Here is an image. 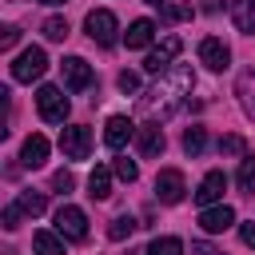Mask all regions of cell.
Here are the masks:
<instances>
[{"label":"cell","instance_id":"34","mask_svg":"<svg viewBox=\"0 0 255 255\" xmlns=\"http://www.w3.org/2000/svg\"><path fill=\"white\" fill-rule=\"evenodd\" d=\"M239 239H243L247 247H255V223H239Z\"/></svg>","mask_w":255,"mask_h":255},{"label":"cell","instance_id":"32","mask_svg":"<svg viewBox=\"0 0 255 255\" xmlns=\"http://www.w3.org/2000/svg\"><path fill=\"white\" fill-rule=\"evenodd\" d=\"M16 40H20V28H16V24H4V28H0V48H12Z\"/></svg>","mask_w":255,"mask_h":255},{"label":"cell","instance_id":"36","mask_svg":"<svg viewBox=\"0 0 255 255\" xmlns=\"http://www.w3.org/2000/svg\"><path fill=\"white\" fill-rule=\"evenodd\" d=\"M203 12H219V0H203Z\"/></svg>","mask_w":255,"mask_h":255},{"label":"cell","instance_id":"24","mask_svg":"<svg viewBox=\"0 0 255 255\" xmlns=\"http://www.w3.org/2000/svg\"><path fill=\"white\" fill-rule=\"evenodd\" d=\"M147 255H183V243H179L175 235H163V239H155V243L147 247Z\"/></svg>","mask_w":255,"mask_h":255},{"label":"cell","instance_id":"19","mask_svg":"<svg viewBox=\"0 0 255 255\" xmlns=\"http://www.w3.org/2000/svg\"><path fill=\"white\" fill-rule=\"evenodd\" d=\"M88 195H92V199H108V195H112V171H108V167H92V175H88Z\"/></svg>","mask_w":255,"mask_h":255},{"label":"cell","instance_id":"27","mask_svg":"<svg viewBox=\"0 0 255 255\" xmlns=\"http://www.w3.org/2000/svg\"><path fill=\"white\" fill-rule=\"evenodd\" d=\"M112 171L124 179V183H135V175H139V167H135V159H128V155H120L116 163H112Z\"/></svg>","mask_w":255,"mask_h":255},{"label":"cell","instance_id":"38","mask_svg":"<svg viewBox=\"0 0 255 255\" xmlns=\"http://www.w3.org/2000/svg\"><path fill=\"white\" fill-rule=\"evenodd\" d=\"M40 4H64V0H40Z\"/></svg>","mask_w":255,"mask_h":255},{"label":"cell","instance_id":"17","mask_svg":"<svg viewBox=\"0 0 255 255\" xmlns=\"http://www.w3.org/2000/svg\"><path fill=\"white\" fill-rule=\"evenodd\" d=\"M128 48H147L151 40H155V24L151 20H131V28H128Z\"/></svg>","mask_w":255,"mask_h":255},{"label":"cell","instance_id":"25","mask_svg":"<svg viewBox=\"0 0 255 255\" xmlns=\"http://www.w3.org/2000/svg\"><path fill=\"white\" fill-rule=\"evenodd\" d=\"M191 16V4H163L159 8V20L163 24H179V20H187Z\"/></svg>","mask_w":255,"mask_h":255},{"label":"cell","instance_id":"9","mask_svg":"<svg viewBox=\"0 0 255 255\" xmlns=\"http://www.w3.org/2000/svg\"><path fill=\"white\" fill-rule=\"evenodd\" d=\"M199 64H207L211 72H223L231 64V48L219 40V36H203L199 40Z\"/></svg>","mask_w":255,"mask_h":255},{"label":"cell","instance_id":"18","mask_svg":"<svg viewBox=\"0 0 255 255\" xmlns=\"http://www.w3.org/2000/svg\"><path fill=\"white\" fill-rule=\"evenodd\" d=\"M235 96H239V104H243V112H247V116L255 120V68L239 76V84H235Z\"/></svg>","mask_w":255,"mask_h":255},{"label":"cell","instance_id":"35","mask_svg":"<svg viewBox=\"0 0 255 255\" xmlns=\"http://www.w3.org/2000/svg\"><path fill=\"white\" fill-rule=\"evenodd\" d=\"M191 255H223V251H215L211 243H203V239H195V243H191Z\"/></svg>","mask_w":255,"mask_h":255},{"label":"cell","instance_id":"7","mask_svg":"<svg viewBox=\"0 0 255 255\" xmlns=\"http://www.w3.org/2000/svg\"><path fill=\"white\" fill-rule=\"evenodd\" d=\"M60 151H64L68 159H88V151H92V131H88L84 124L64 128V131H60Z\"/></svg>","mask_w":255,"mask_h":255},{"label":"cell","instance_id":"23","mask_svg":"<svg viewBox=\"0 0 255 255\" xmlns=\"http://www.w3.org/2000/svg\"><path fill=\"white\" fill-rule=\"evenodd\" d=\"M235 183H239V191H255V155H247L243 163H239V175H235Z\"/></svg>","mask_w":255,"mask_h":255},{"label":"cell","instance_id":"29","mask_svg":"<svg viewBox=\"0 0 255 255\" xmlns=\"http://www.w3.org/2000/svg\"><path fill=\"white\" fill-rule=\"evenodd\" d=\"M219 151H223V155H243L247 143H243V135H223V139H219Z\"/></svg>","mask_w":255,"mask_h":255},{"label":"cell","instance_id":"31","mask_svg":"<svg viewBox=\"0 0 255 255\" xmlns=\"http://www.w3.org/2000/svg\"><path fill=\"white\" fill-rule=\"evenodd\" d=\"M116 84H120V92H124V96L139 92V76H135V72H120V76H116Z\"/></svg>","mask_w":255,"mask_h":255},{"label":"cell","instance_id":"22","mask_svg":"<svg viewBox=\"0 0 255 255\" xmlns=\"http://www.w3.org/2000/svg\"><path fill=\"white\" fill-rule=\"evenodd\" d=\"M203 147H207V131H203V128H187V131H183V151H187V155H199Z\"/></svg>","mask_w":255,"mask_h":255},{"label":"cell","instance_id":"8","mask_svg":"<svg viewBox=\"0 0 255 255\" xmlns=\"http://www.w3.org/2000/svg\"><path fill=\"white\" fill-rule=\"evenodd\" d=\"M183 52V40L179 36H163V44L155 48V52H147V60H143V68L151 72V76H163L167 68H171V60Z\"/></svg>","mask_w":255,"mask_h":255},{"label":"cell","instance_id":"10","mask_svg":"<svg viewBox=\"0 0 255 255\" xmlns=\"http://www.w3.org/2000/svg\"><path fill=\"white\" fill-rule=\"evenodd\" d=\"M183 171H175V167H163L159 175H155V199L159 203H179L183 199Z\"/></svg>","mask_w":255,"mask_h":255},{"label":"cell","instance_id":"33","mask_svg":"<svg viewBox=\"0 0 255 255\" xmlns=\"http://www.w3.org/2000/svg\"><path fill=\"white\" fill-rule=\"evenodd\" d=\"M52 187H56V191H72V187H76L72 171H56V175H52Z\"/></svg>","mask_w":255,"mask_h":255},{"label":"cell","instance_id":"37","mask_svg":"<svg viewBox=\"0 0 255 255\" xmlns=\"http://www.w3.org/2000/svg\"><path fill=\"white\" fill-rule=\"evenodd\" d=\"M147 4H155V8H163V4H167V0H147Z\"/></svg>","mask_w":255,"mask_h":255},{"label":"cell","instance_id":"5","mask_svg":"<svg viewBox=\"0 0 255 255\" xmlns=\"http://www.w3.org/2000/svg\"><path fill=\"white\" fill-rule=\"evenodd\" d=\"M56 231H60L68 243H84V239H88V215H84L80 207L64 203V207L56 211Z\"/></svg>","mask_w":255,"mask_h":255},{"label":"cell","instance_id":"4","mask_svg":"<svg viewBox=\"0 0 255 255\" xmlns=\"http://www.w3.org/2000/svg\"><path fill=\"white\" fill-rule=\"evenodd\" d=\"M36 108H40V116L48 120V124H64L68 120V96L56 88V84H44L40 92H36Z\"/></svg>","mask_w":255,"mask_h":255},{"label":"cell","instance_id":"12","mask_svg":"<svg viewBox=\"0 0 255 255\" xmlns=\"http://www.w3.org/2000/svg\"><path fill=\"white\" fill-rule=\"evenodd\" d=\"M235 223V211L227 207V203H215V207H203L199 211V227L207 231V235H219V231H227Z\"/></svg>","mask_w":255,"mask_h":255},{"label":"cell","instance_id":"15","mask_svg":"<svg viewBox=\"0 0 255 255\" xmlns=\"http://www.w3.org/2000/svg\"><path fill=\"white\" fill-rule=\"evenodd\" d=\"M44 159H48V139L44 135H28L24 147H20V163L24 167H44Z\"/></svg>","mask_w":255,"mask_h":255},{"label":"cell","instance_id":"3","mask_svg":"<svg viewBox=\"0 0 255 255\" xmlns=\"http://www.w3.org/2000/svg\"><path fill=\"white\" fill-rule=\"evenodd\" d=\"M44 68H48V56H44V48H24L16 60H12V80L16 84H32V80H40L44 76Z\"/></svg>","mask_w":255,"mask_h":255},{"label":"cell","instance_id":"2","mask_svg":"<svg viewBox=\"0 0 255 255\" xmlns=\"http://www.w3.org/2000/svg\"><path fill=\"white\" fill-rule=\"evenodd\" d=\"M84 32L92 36V44H100V48H112V44L120 40V36H116V32H120V20H116L108 8H92V12L84 16Z\"/></svg>","mask_w":255,"mask_h":255},{"label":"cell","instance_id":"28","mask_svg":"<svg viewBox=\"0 0 255 255\" xmlns=\"http://www.w3.org/2000/svg\"><path fill=\"white\" fill-rule=\"evenodd\" d=\"M44 36H48V40H64V36H68V20H64V16H48V20H44Z\"/></svg>","mask_w":255,"mask_h":255},{"label":"cell","instance_id":"26","mask_svg":"<svg viewBox=\"0 0 255 255\" xmlns=\"http://www.w3.org/2000/svg\"><path fill=\"white\" fill-rule=\"evenodd\" d=\"M135 227H139V223H135L131 215H116V219H112V227H108V235H112V239H128Z\"/></svg>","mask_w":255,"mask_h":255},{"label":"cell","instance_id":"16","mask_svg":"<svg viewBox=\"0 0 255 255\" xmlns=\"http://www.w3.org/2000/svg\"><path fill=\"white\" fill-rule=\"evenodd\" d=\"M231 20H235L239 32L255 36V0H235V4H231Z\"/></svg>","mask_w":255,"mask_h":255},{"label":"cell","instance_id":"20","mask_svg":"<svg viewBox=\"0 0 255 255\" xmlns=\"http://www.w3.org/2000/svg\"><path fill=\"white\" fill-rule=\"evenodd\" d=\"M32 243H36V255H64V235L60 231H36Z\"/></svg>","mask_w":255,"mask_h":255},{"label":"cell","instance_id":"6","mask_svg":"<svg viewBox=\"0 0 255 255\" xmlns=\"http://www.w3.org/2000/svg\"><path fill=\"white\" fill-rule=\"evenodd\" d=\"M60 72H64V88H68V92H88V88L96 84L92 64H88V60H80V56H64Z\"/></svg>","mask_w":255,"mask_h":255},{"label":"cell","instance_id":"13","mask_svg":"<svg viewBox=\"0 0 255 255\" xmlns=\"http://www.w3.org/2000/svg\"><path fill=\"white\" fill-rule=\"evenodd\" d=\"M223 187H227V175L223 171H207L203 183H199V191H195V203L199 207H215L223 199Z\"/></svg>","mask_w":255,"mask_h":255},{"label":"cell","instance_id":"11","mask_svg":"<svg viewBox=\"0 0 255 255\" xmlns=\"http://www.w3.org/2000/svg\"><path fill=\"white\" fill-rule=\"evenodd\" d=\"M135 131H139V128H135L128 116H112V120L104 124V143H108L112 151H120V147H124V143H128Z\"/></svg>","mask_w":255,"mask_h":255},{"label":"cell","instance_id":"30","mask_svg":"<svg viewBox=\"0 0 255 255\" xmlns=\"http://www.w3.org/2000/svg\"><path fill=\"white\" fill-rule=\"evenodd\" d=\"M20 219H24V207H20V203H8V207H4V231H16Z\"/></svg>","mask_w":255,"mask_h":255},{"label":"cell","instance_id":"21","mask_svg":"<svg viewBox=\"0 0 255 255\" xmlns=\"http://www.w3.org/2000/svg\"><path fill=\"white\" fill-rule=\"evenodd\" d=\"M16 203H20V207H24V215H32V219H36V215H44V207H48V199H44L40 191H20V199H16Z\"/></svg>","mask_w":255,"mask_h":255},{"label":"cell","instance_id":"14","mask_svg":"<svg viewBox=\"0 0 255 255\" xmlns=\"http://www.w3.org/2000/svg\"><path fill=\"white\" fill-rule=\"evenodd\" d=\"M135 147H139V155H143V159H155V155L163 151V128H159V124L139 128V131H135Z\"/></svg>","mask_w":255,"mask_h":255},{"label":"cell","instance_id":"1","mask_svg":"<svg viewBox=\"0 0 255 255\" xmlns=\"http://www.w3.org/2000/svg\"><path fill=\"white\" fill-rule=\"evenodd\" d=\"M191 88H195V72H191L187 64H171V68L155 80V88L143 92L139 112L147 116V124H163V120L183 104V96H191Z\"/></svg>","mask_w":255,"mask_h":255}]
</instances>
